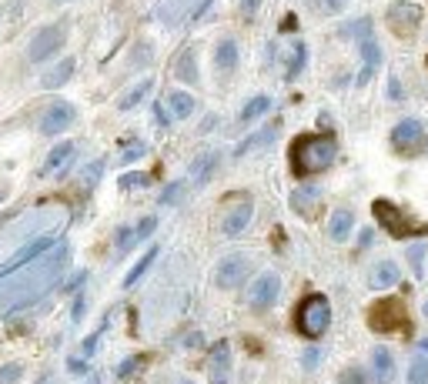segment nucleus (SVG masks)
I'll return each mask as SVG.
<instances>
[{
    "label": "nucleus",
    "mask_w": 428,
    "mask_h": 384,
    "mask_svg": "<svg viewBox=\"0 0 428 384\" xmlns=\"http://www.w3.org/2000/svg\"><path fill=\"white\" fill-rule=\"evenodd\" d=\"M74 70H77V60H74V57H64V60H57L51 70H44V77H41V87H44V90L64 87L67 80L74 77Z\"/></svg>",
    "instance_id": "20"
},
{
    "label": "nucleus",
    "mask_w": 428,
    "mask_h": 384,
    "mask_svg": "<svg viewBox=\"0 0 428 384\" xmlns=\"http://www.w3.org/2000/svg\"><path fill=\"white\" fill-rule=\"evenodd\" d=\"M295 328L298 334L318 341L331 328V301L325 294H305L301 304L295 307Z\"/></svg>",
    "instance_id": "3"
},
{
    "label": "nucleus",
    "mask_w": 428,
    "mask_h": 384,
    "mask_svg": "<svg viewBox=\"0 0 428 384\" xmlns=\"http://www.w3.org/2000/svg\"><path fill=\"white\" fill-rule=\"evenodd\" d=\"M151 57H154L151 44H147V41H137V47L131 50V64L134 67H147V64H151Z\"/></svg>",
    "instance_id": "34"
},
{
    "label": "nucleus",
    "mask_w": 428,
    "mask_h": 384,
    "mask_svg": "<svg viewBox=\"0 0 428 384\" xmlns=\"http://www.w3.org/2000/svg\"><path fill=\"white\" fill-rule=\"evenodd\" d=\"M338 384H368V374H365V368L352 364V368H345L338 374Z\"/></svg>",
    "instance_id": "35"
},
{
    "label": "nucleus",
    "mask_w": 428,
    "mask_h": 384,
    "mask_svg": "<svg viewBox=\"0 0 428 384\" xmlns=\"http://www.w3.org/2000/svg\"><path fill=\"white\" fill-rule=\"evenodd\" d=\"M174 77L181 80V84H187V87H198L201 84V74H198V50L194 47H187V50H181L174 60Z\"/></svg>",
    "instance_id": "19"
},
{
    "label": "nucleus",
    "mask_w": 428,
    "mask_h": 384,
    "mask_svg": "<svg viewBox=\"0 0 428 384\" xmlns=\"http://www.w3.org/2000/svg\"><path fill=\"white\" fill-rule=\"evenodd\" d=\"M108 324H110V321L104 318V321H100V328H98V331H90V334H88V341H84V344H80V354H84V358H90V354H94V348H98L100 334H104V331H108Z\"/></svg>",
    "instance_id": "38"
},
{
    "label": "nucleus",
    "mask_w": 428,
    "mask_h": 384,
    "mask_svg": "<svg viewBox=\"0 0 428 384\" xmlns=\"http://www.w3.org/2000/svg\"><path fill=\"white\" fill-rule=\"evenodd\" d=\"M184 184H187V181H174V184H167L157 201H161V204H177V194L184 191Z\"/></svg>",
    "instance_id": "41"
},
{
    "label": "nucleus",
    "mask_w": 428,
    "mask_h": 384,
    "mask_svg": "<svg viewBox=\"0 0 428 384\" xmlns=\"http://www.w3.org/2000/svg\"><path fill=\"white\" fill-rule=\"evenodd\" d=\"M74 157H77V144H74V141L54 144V147L47 151V157H44V167H41V174H64Z\"/></svg>",
    "instance_id": "16"
},
{
    "label": "nucleus",
    "mask_w": 428,
    "mask_h": 384,
    "mask_svg": "<svg viewBox=\"0 0 428 384\" xmlns=\"http://www.w3.org/2000/svg\"><path fill=\"white\" fill-rule=\"evenodd\" d=\"M408 384H428V354L418 351L408 364Z\"/></svg>",
    "instance_id": "31"
},
{
    "label": "nucleus",
    "mask_w": 428,
    "mask_h": 384,
    "mask_svg": "<svg viewBox=\"0 0 428 384\" xmlns=\"http://www.w3.org/2000/svg\"><path fill=\"white\" fill-rule=\"evenodd\" d=\"M165 104H167V110H171L174 121H187V117L198 110V100H194V94H187V90H171Z\"/></svg>",
    "instance_id": "23"
},
{
    "label": "nucleus",
    "mask_w": 428,
    "mask_h": 384,
    "mask_svg": "<svg viewBox=\"0 0 428 384\" xmlns=\"http://www.w3.org/2000/svg\"><path fill=\"white\" fill-rule=\"evenodd\" d=\"M281 297V274L278 271H261L248 287V307L251 311H268Z\"/></svg>",
    "instance_id": "8"
},
{
    "label": "nucleus",
    "mask_w": 428,
    "mask_h": 384,
    "mask_svg": "<svg viewBox=\"0 0 428 384\" xmlns=\"http://www.w3.org/2000/svg\"><path fill=\"white\" fill-rule=\"evenodd\" d=\"M218 161H221V154L218 151H204V154H198L191 164H187V177L194 181V184H204L211 177V171L218 167Z\"/></svg>",
    "instance_id": "24"
},
{
    "label": "nucleus",
    "mask_w": 428,
    "mask_h": 384,
    "mask_svg": "<svg viewBox=\"0 0 428 384\" xmlns=\"http://www.w3.org/2000/svg\"><path fill=\"white\" fill-rule=\"evenodd\" d=\"M147 184H151V177H147V174H124L121 177L124 191H127V187H147Z\"/></svg>",
    "instance_id": "44"
},
{
    "label": "nucleus",
    "mask_w": 428,
    "mask_h": 384,
    "mask_svg": "<svg viewBox=\"0 0 428 384\" xmlns=\"http://www.w3.org/2000/svg\"><path fill=\"white\" fill-rule=\"evenodd\" d=\"M268 110H271V97H268V94H258V97H251V100H248V104L241 107L238 121L248 127V124H258L261 117H268Z\"/></svg>",
    "instance_id": "25"
},
{
    "label": "nucleus",
    "mask_w": 428,
    "mask_h": 384,
    "mask_svg": "<svg viewBox=\"0 0 428 384\" xmlns=\"http://www.w3.org/2000/svg\"><path fill=\"white\" fill-rule=\"evenodd\" d=\"M325 4H328V11H345V4H348V0H325Z\"/></svg>",
    "instance_id": "49"
},
{
    "label": "nucleus",
    "mask_w": 428,
    "mask_h": 384,
    "mask_svg": "<svg viewBox=\"0 0 428 384\" xmlns=\"http://www.w3.org/2000/svg\"><path fill=\"white\" fill-rule=\"evenodd\" d=\"M425 254H428V244L425 241H415V244H408V247H405V261H408V267H412L415 281L425 274Z\"/></svg>",
    "instance_id": "29"
},
{
    "label": "nucleus",
    "mask_w": 428,
    "mask_h": 384,
    "mask_svg": "<svg viewBox=\"0 0 428 384\" xmlns=\"http://www.w3.org/2000/svg\"><path fill=\"white\" fill-rule=\"evenodd\" d=\"M74 124H77V107L71 104V100L57 97V100H51V104H47V110L41 114V124H37V127H41V134H44V137H57V134L71 131Z\"/></svg>",
    "instance_id": "9"
},
{
    "label": "nucleus",
    "mask_w": 428,
    "mask_h": 384,
    "mask_svg": "<svg viewBox=\"0 0 428 384\" xmlns=\"http://www.w3.org/2000/svg\"><path fill=\"white\" fill-rule=\"evenodd\" d=\"M418 351H422V354H428V338H422V341H418Z\"/></svg>",
    "instance_id": "52"
},
{
    "label": "nucleus",
    "mask_w": 428,
    "mask_h": 384,
    "mask_svg": "<svg viewBox=\"0 0 428 384\" xmlns=\"http://www.w3.org/2000/svg\"><path fill=\"white\" fill-rule=\"evenodd\" d=\"M154 228H157V218H154V214H147V218H141L137 220V228H134V241L141 244V241H147V238H151L154 234Z\"/></svg>",
    "instance_id": "36"
},
{
    "label": "nucleus",
    "mask_w": 428,
    "mask_h": 384,
    "mask_svg": "<svg viewBox=\"0 0 428 384\" xmlns=\"http://www.w3.org/2000/svg\"><path fill=\"white\" fill-rule=\"evenodd\" d=\"M422 17H425V11H422L418 4H412V0H395V4H388V11H385L388 31L395 33V37H402V41L415 37Z\"/></svg>",
    "instance_id": "7"
},
{
    "label": "nucleus",
    "mask_w": 428,
    "mask_h": 384,
    "mask_svg": "<svg viewBox=\"0 0 428 384\" xmlns=\"http://www.w3.org/2000/svg\"><path fill=\"white\" fill-rule=\"evenodd\" d=\"M21 378H24V368L17 361L0 364V384H21Z\"/></svg>",
    "instance_id": "37"
},
{
    "label": "nucleus",
    "mask_w": 428,
    "mask_h": 384,
    "mask_svg": "<svg viewBox=\"0 0 428 384\" xmlns=\"http://www.w3.org/2000/svg\"><path fill=\"white\" fill-rule=\"evenodd\" d=\"M157 251H161V247H157V244H151V247H147V251H144L141 257L134 261V267H131V271H127V277H124V287H134V284H137V281H141L144 274H147V267H151V264H154V257H157Z\"/></svg>",
    "instance_id": "27"
},
{
    "label": "nucleus",
    "mask_w": 428,
    "mask_h": 384,
    "mask_svg": "<svg viewBox=\"0 0 428 384\" xmlns=\"http://www.w3.org/2000/svg\"><path fill=\"white\" fill-rule=\"evenodd\" d=\"M100 167H104V161H94V164L84 167V181H88V184H94V181L100 177Z\"/></svg>",
    "instance_id": "46"
},
{
    "label": "nucleus",
    "mask_w": 428,
    "mask_h": 384,
    "mask_svg": "<svg viewBox=\"0 0 428 384\" xmlns=\"http://www.w3.org/2000/svg\"><path fill=\"white\" fill-rule=\"evenodd\" d=\"M144 154H147V144H134V147H127V151L121 154V167H127V164H134V161H141Z\"/></svg>",
    "instance_id": "40"
},
{
    "label": "nucleus",
    "mask_w": 428,
    "mask_h": 384,
    "mask_svg": "<svg viewBox=\"0 0 428 384\" xmlns=\"http://www.w3.org/2000/svg\"><path fill=\"white\" fill-rule=\"evenodd\" d=\"M144 364H147V354H134V358H127V361L118 368V378H121V381H131V374H137Z\"/></svg>",
    "instance_id": "32"
},
{
    "label": "nucleus",
    "mask_w": 428,
    "mask_h": 384,
    "mask_svg": "<svg viewBox=\"0 0 428 384\" xmlns=\"http://www.w3.org/2000/svg\"><path fill=\"white\" fill-rule=\"evenodd\" d=\"M231 374V344L218 341L214 351H211V384H228Z\"/></svg>",
    "instance_id": "21"
},
{
    "label": "nucleus",
    "mask_w": 428,
    "mask_h": 384,
    "mask_svg": "<svg viewBox=\"0 0 428 384\" xmlns=\"http://www.w3.org/2000/svg\"><path fill=\"white\" fill-rule=\"evenodd\" d=\"M211 60H214V70H218L221 77H228L231 70L238 67V60H241L238 41H234V37H221L218 44H214V50H211Z\"/></svg>",
    "instance_id": "15"
},
{
    "label": "nucleus",
    "mask_w": 428,
    "mask_h": 384,
    "mask_svg": "<svg viewBox=\"0 0 428 384\" xmlns=\"http://www.w3.org/2000/svg\"><path fill=\"white\" fill-rule=\"evenodd\" d=\"M305 64H308V44H305V41H295V47H291V57H288V70H285V77H288V80L301 77Z\"/></svg>",
    "instance_id": "30"
},
{
    "label": "nucleus",
    "mask_w": 428,
    "mask_h": 384,
    "mask_svg": "<svg viewBox=\"0 0 428 384\" xmlns=\"http://www.w3.org/2000/svg\"><path fill=\"white\" fill-rule=\"evenodd\" d=\"M358 33V50H362V74H358V87H365L368 80H372V74L378 70V64H382V47H378V41H375L372 33V21L368 17H362V21L355 23V27H348L345 33Z\"/></svg>",
    "instance_id": "6"
},
{
    "label": "nucleus",
    "mask_w": 428,
    "mask_h": 384,
    "mask_svg": "<svg viewBox=\"0 0 428 384\" xmlns=\"http://www.w3.org/2000/svg\"><path fill=\"white\" fill-rule=\"evenodd\" d=\"M151 87H154V80H151V77H144V80H137V84H134V87L127 90V94H124L121 100H118V107H121V110L137 107V104H141V100L147 97V94H151Z\"/></svg>",
    "instance_id": "28"
},
{
    "label": "nucleus",
    "mask_w": 428,
    "mask_h": 384,
    "mask_svg": "<svg viewBox=\"0 0 428 384\" xmlns=\"http://www.w3.org/2000/svg\"><path fill=\"white\" fill-rule=\"evenodd\" d=\"M388 141H392L395 151H412V147L418 151V144L425 141V124L418 121V117H402V121L392 127Z\"/></svg>",
    "instance_id": "13"
},
{
    "label": "nucleus",
    "mask_w": 428,
    "mask_h": 384,
    "mask_svg": "<svg viewBox=\"0 0 428 384\" xmlns=\"http://www.w3.org/2000/svg\"><path fill=\"white\" fill-rule=\"evenodd\" d=\"M278 127L281 124H271V127H261L258 134H251V137H244L241 144H238V151H234V157H244V154H251L254 147H261V144H271L278 137Z\"/></svg>",
    "instance_id": "26"
},
{
    "label": "nucleus",
    "mask_w": 428,
    "mask_h": 384,
    "mask_svg": "<svg viewBox=\"0 0 428 384\" xmlns=\"http://www.w3.org/2000/svg\"><path fill=\"white\" fill-rule=\"evenodd\" d=\"M338 157V141L335 134H298L288 147V167L295 177H311L328 171Z\"/></svg>",
    "instance_id": "2"
},
{
    "label": "nucleus",
    "mask_w": 428,
    "mask_h": 384,
    "mask_svg": "<svg viewBox=\"0 0 428 384\" xmlns=\"http://www.w3.org/2000/svg\"><path fill=\"white\" fill-rule=\"evenodd\" d=\"M398 281H402V267H398L395 261H388V257H382V261L372 267V274H368V287H372V291H388V287H395Z\"/></svg>",
    "instance_id": "17"
},
{
    "label": "nucleus",
    "mask_w": 428,
    "mask_h": 384,
    "mask_svg": "<svg viewBox=\"0 0 428 384\" xmlns=\"http://www.w3.org/2000/svg\"><path fill=\"white\" fill-rule=\"evenodd\" d=\"M422 314H425V318H428V297H425V304H422Z\"/></svg>",
    "instance_id": "53"
},
{
    "label": "nucleus",
    "mask_w": 428,
    "mask_h": 384,
    "mask_svg": "<svg viewBox=\"0 0 428 384\" xmlns=\"http://www.w3.org/2000/svg\"><path fill=\"white\" fill-rule=\"evenodd\" d=\"M385 94H388V100H405V90H402V80H398L395 74H388V87H385Z\"/></svg>",
    "instance_id": "43"
},
{
    "label": "nucleus",
    "mask_w": 428,
    "mask_h": 384,
    "mask_svg": "<svg viewBox=\"0 0 428 384\" xmlns=\"http://www.w3.org/2000/svg\"><path fill=\"white\" fill-rule=\"evenodd\" d=\"M67 44V21H57V23H47L41 31L31 37L27 44V60L31 64H47L54 60V54H61Z\"/></svg>",
    "instance_id": "4"
},
{
    "label": "nucleus",
    "mask_w": 428,
    "mask_h": 384,
    "mask_svg": "<svg viewBox=\"0 0 428 384\" xmlns=\"http://www.w3.org/2000/svg\"><path fill=\"white\" fill-rule=\"evenodd\" d=\"M67 264H71V244L57 241L37 261L24 264L7 277H0V314L21 311V307L41 301L47 291H54V284L67 271Z\"/></svg>",
    "instance_id": "1"
},
{
    "label": "nucleus",
    "mask_w": 428,
    "mask_h": 384,
    "mask_svg": "<svg viewBox=\"0 0 428 384\" xmlns=\"http://www.w3.org/2000/svg\"><path fill=\"white\" fill-rule=\"evenodd\" d=\"M67 368H71V374H84V371H88V361H84V358H80V361H77V358H71V361H67Z\"/></svg>",
    "instance_id": "48"
},
{
    "label": "nucleus",
    "mask_w": 428,
    "mask_h": 384,
    "mask_svg": "<svg viewBox=\"0 0 428 384\" xmlns=\"http://www.w3.org/2000/svg\"><path fill=\"white\" fill-rule=\"evenodd\" d=\"M171 121H174V117H171L165 100H154V124H157V127H171Z\"/></svg>",
    "instance_id": "39"
},
{
    "label": "nucleus",
    "mask_w": 428,
    "mask_h": 384,
    "mask_svg": "<svg viewBox=\"0 0 428 384\" xmlns=\"http://www.w3.org/2000/svg\"><path fill=\"white\" fill-rule=\"evenodd\" d=\"M372 371L378 384H392L395 381V354L388 348H375L372 351Z\"/></svg>",
    "instance_id": "22"
},
{
    "label": "nucleus",
    "mask_w": 428,
    "mask_h": 384,
    "mask_svg": "<svg viewBox=\"0 0 428 384\" xmlns=\"http://www.w3.org/2000/svg\"><path fill=\"white\" fill-rule=\"evenodd\" d=\"M355 234V210L352 208H335L328 218V238L335 244H345Z\"/></svg>",
    "instance_id": "18"
},
{
    "label": "nucleus",
    "mask_w": 428,
    "mask_h": 384,
    "mask_svg": "<svg viewBox=\"0 0 428 384\" xmlns=\"http://www.w3.org/2000/svg\"><path fill=\"white\" fill-rule=\"evenodd\" d=\"M61 4H67V0H61Z\"/></svg>",
    "instance_id": "55"
},
{
    "label": "nucleus",
    "mask_w": 428,
    "mask_h": 384,
    "mask_svg": "<svg viewBox=\"0 0 428 384\" xmlns=\"http://www.w3.org/2000/svg\"><path fill=\"white\" fill-rule=\"evenodd\" d=\"M88 314V301H84V294H77L74 297V307H71V321L74 324H80V318Z\"/></svg>",
    "instance_id": "45"
},
{
    "label": "nucleus",
    "mask_w": 428,
    "mask_h": 384,
    "mask_svg": "<svg viewBox=\"0 0 428 384\" xmlns=\"http://www.w3.org/2000/svg\"><path fill=\"white\" fill-rule=\"evenodd\" d=\"M114 241H118V257H121V254H127V251H134V228H127V224H124V228H118V234H114Z\"/></svg>",
    "instance_id": "33"
},
{
    "label": "nucleus",
    "mask_w": 428,
    "mask_h": 384,
    "mask_svg": "<svg viewBox=\"0 0 428 384\" xmlns=\"http://www.w3.org/2000/svg\"><path fill=\"white\" fill-rule=\"evenodd\" d=\"M248 271H251V261H248L244 254H228V257H221V261L214 264L211 281H214V287H221V291H234V287H241Z\"/></svg>",
    "instance_id": "10"
},
{
    "label": "nucleus",
    "mask_w": 428,
    "mask_h": 384,
    "mask_svg": "<svg viewBox=\"0 0 428 384\" xmlns=\"http://www.w3.org/2000/svg\"><path fill=\"white\" fill-rule=\"evenodd\" d=\"M184 344H191V348H198V344H201V334H191V338H184Z\"/></svg>",
    "instance_id": "51"
},
{
    "label": "nucleus",
    "mask_w": 428,
    "mask_h": 384,
    "mask_svg": "<svg viewBox=\"0 0 428 384\" xmlns=\"http://www.w3.org/2000/svg\"><path fill=\"white\" fill-rule=\"evenodd\" d=\"M321 364V348H305V354H301V368L305 371H315Z\"/></svg>",
    "instance_id": "42"
},
{
    "label": "nucleus",
    "mask_w": 428,
    "mask_h": 384,
    "mask_svg": "<svg viewBox=\"0 0 428 384\" xmlns=\"http://www.w3.org/2000/svg\"><path fill=\"white\" fill-rule=\"evenodd\" d=\"M372 214H375V220L392 234V238H402V241H405L408 234L415 230V224L405 218V210L398 208V204H392V201H385V198H378L372 204Z\"/></svg>",
    "instance_id": "12"
},
{
    "label": "nucleus",
    "mask_w": 428,
    "mask_h": 384,
    "mask_svg": "<svg viewBox=\"0 0 428 384\" xmlns=\"http://www.w3.org/2000/svg\"><path fill=\"white\" fill-rule=\"evenodd\" d=\"M368 328L375 334H395V331H405L408 328V311L402 301L395 297H382L368 307Z\"/></svg>",
    "instance_id": "5"
},
{
    "label": "nucleus",
    "mask_w": 428,
    "mask_h": 384,
    "mask_svg": "<svg viewBox=\"0 0 428 384\" xmlns=\"http://www.w3.org/2000/svg\"><path fill=\"white\" fill-rule=\"evenodd\" d=\"M288 204H291V210H295L298 218H315V214H318V208H321V191L315 184H301V187H295V191H291V201H288Z\"/></svg>",
    "instance_id": "14"
},
{
    "label": "nucleus",
    "mask_w": 428,
    "mask_h": 384,
    "mask_svg": "<svg viewBox=\"0 0 428 384\" xmlns=\"http://www.w3.org/2000/svg\"><path fill=\"white\" fill-rule=\"evenodd\" d=\"M238 201H231L228 208L221 210V234H228V238H241L248 224L254 218V201L248 194H234Z\"/></svg>",
    "instance_id": "11"
},
{
    "label": "nucleus",
    "mask_w": 428,
    "mask_h": 384,
    "mask_svg": "<svg viewBox=\"0 0 428 384\" xmlns=\"http://www.w3.org/2000/svg\"><path fill=\"white\" fill-rule=\"evenodd\" d=\"M358 244H362V247H368V244H372V230H362V238H358Z\"/></svg>",
    "instance_id": "50"
},
{
    "label": "nucleus",
    "mask_w": 428,
    "mask_h": 384,
    "mask_svg": "<svg viewBox=\"0 0 428 384\" xmlns=\"http://www.w3.org/2000/svg\"><path fill=\"white\" fill-rule=\"evenodd\" d=\"M181 384H194V381H181Z\"/></svg>",
    "instance_id": "54"
},
{
    "label": "nucleus",
    "mask_w": 428,
    "mask_h": 384,
    "mask_svg": "<svg viewBox=\"0 0 428 384\" xmlns=\"http://www.w3.org/2000/svg\"><path fill=\"white\" fill-rule=\"evenodd\" d=\"M258 7H261V0H241L244 17H254V14H258Z\"/></svg>",
    "instance_id": "47"
}]
</instances>
